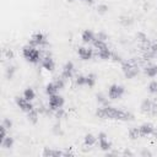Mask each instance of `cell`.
<instances>
[{
	"instance_id": "6da1fadb",
	"label": "cell",
	"mask_w": 157,
	"mask_h": 157,
	"mask_svg": "<svg viewBox=\"0 0 157 157\" xmlns=\"http://www.w3.org/2000/svg\"><path fill=\"white\" fill-rule=\"evenodd\" d=\"M96 115L102 119H115V120H123V121L131 120L134 118V115L130 112L124 109H118L110 105H103L98 108L96 110Z\"/></svg>"
},
{
	"instance_id": "7a4b0ae2",
	"label": "cell",
	"mask_w": 157,
	"mask_h": 157,
	"mask_svg": "<svg viewBox=\"0 0 157 157\" xmlns=\"http://www.w3.org/2000/svg\"><path fill=\"white\" fill-rule=\"evenodd\" d=\"M142 61H145V60L144 59L139 60V58H130L128 60L121 61V70H123L125 77L126 78H134L139 74L140 65L142 64Z\"/></svg>"
},
{
	"instance_id": "3957f363",
	"label": "cell",
	"mask_w": 157,
	"mask_h": 157,
	"mask_svg": "<svg viewBox=\"0 0 157 157\" xmlns=\"http://www.w3.org/2000/svg\"><path fill=\"white\" fill-rule=\"evenodd\" d=\"M22 55L28 63H32V64H37L39 63V60H42L40 50H38L37 47H33L31 44H27L22 48Z\"/></svg>"
},
{
	"instance_id": "277c9868",
	"label": "cell",
	"mask_w": 157,
	"mask_h": 157,
	"mask_svg": "<svg viewBox=\"0 0 157 157\" xmlns=\"http://www.w3.org/2000/svg\"><path fill=\"white\" fill-rule=\"evenodd\" d=\"M93 47L96 49V55L99 58V59H103V60H108L110 59L112 56V52L109 49V47L107 45V43L104 40H101V39H94L93 40Z\"/></svg>"
},
{
	"instance_id": "5b68a950",
	"label": "cell",
	"mask_w": 157,
	"mask_h": 157,
	"mask_svg": "<svg viewBox=\"0 0 157 157\" xmlns=\"http://www.w3.org/2000/svg\"><path fill=\"white\" fill-rule=\"evenodd\" d=\"M141 112L146 114H157V101L156 99H144L141 103Z\"/></svg>"
},
{
	"instance_id": "8992f818",
	"label": "cell",
	"mask_w": 157,
	"mask_h": 157,
	"mask_svg": "<svg viewBox=\"0 0 157 157\" xmlns=\"http://www.w3.org/2000/svg\"><path fill=\"white\" fill-rule=\"evenodd\" d=\"M28 44H31L33 47H44V45L48 44L47 36L42 32H36L31 36V38L28 40Z\"/></svg>"
},
{
	"instance_id": "52a82bcc",
	"label": "cell",
	"mask_w": 157,
	"mask_h": 157,
	"mask_svg": "<svg viewBox=\"0 0 157 157\" xmlns=\"http://www.w3.org/2000/svg\"><path fill=\"white\" fill-rule=\"evenodd\" d=\"M63 105H64V98H63L60 94L55 93V94L49 96V101H48V107H49V109L56 110V109H59V108H63Z\"/></svg>"
},
{
	"instance_id": "ba28073f",
	"label": "cell",
	"mask_w": 157,
	"mask_h": 157,
	"mask_svg": "<svg viewBox=\"0 0 157 157\" xmlns=\"http://www.w3.org/2000/svg\"><path fill=\"white\" fill-rule=\"evenodd\" d=\"M124 92H125V90H124V87L121 85L114 83L108 88V97L110 99H118L124 94Z\"/></svg>"
},
{
	"instance_id": "9c48e42d",
	"label": "cell",
	"mask_w": 157,
	"mask_h": 157,
	"mask_svg": "<svg viewBox=\"0 0 157 157\" xmlns=\"http://www.w3.org/2000/svg\"><path fill=\"white\" fill-rule=\"evenodd\" d=\"M15 102H16L17 107H18V108H20L22 112H26V113H28L29 110H32V109H33V104L31 103V101L26 99L23 96H22V97L17 96V97L15 98Z\"/></svg>"
},
{
	"instance_id": "30bf717a",
	"label": "cell",
	"mask_w": 157,
	"mask_h": 157,
	"mask_svg": "<svg viewBox=\"0 0 157 157\" xmlns=\"http://www.w3.org/2000/svg\"><path fill=\"white\" fill-rule=\"evenodd\" d=\"M97 140H98V146L102 151H108L112 148V142L108 140V137L104 132H99L97 136Z\"/></svg>"
},
{
	"instance_id": "8fae6325",
	"label": "cell",
	"mask_w": 157,
	"mask_h": 157,
	"mask_svg": "<svg viewBox=\"0 0 157 157\" xmlns=\"http://www.w3.org/2000/svg\"><path fill=\"white\" fill-rule=\"evenodd\" d=\"M74 71H75V66L72 61H66L65 65L63 66L61 70V76L66 80V78H71L74 76Z\"/></svg>"
},
{
	"instance_id": "7c38bea8",
	"label": "cell",
	"mask_w": 157,
	"mask_h": 157,
	"mask_svg": "<svg viewBox=\"0 0 157 157\" xmlns=\"http://www.w3.org/2000/svg\"><path fill=\"white\" fill-rule=\"evenodd\" d=\"M77 55L82 60H90L93 56V49L88 47H78L77 48Z\"/></svg>"
},
{
	"instance_id": "4fadbf2b",
	"label": "cell",
	"mask_w": 157,
	"mask_h": 157,
	"mask_svg": "<svg viewBox=\"0 0 157 157\" xmlns=\"http://www.w3.org/2000/svg\"><path fill=\"white\" fill-rule=\"evenodd\" d=\"M40 64H42L43 69H45V70H48V71H53V70L55 69V61H54V59H53L50 55H48V54L42 58Z\"/></svg>"
},
{
	"instance_id": "5bb4252c",
	"label": "cell",
	"mask_w": 157,
	"mask_h": 157,
	"mask_svg": "<svg viewBox=\"0 0 157 157\" xmlns=\"http://www.w3.org/2000/svg\"><path fill=\"white\" fill-rule=\"evenodd\" d=\"M139 130H140V135L141 136H148L151 134H153L155 131V128L151 123H144L142 125L139 126Z\"/></svg>"
},
{
	"instance_id": "9a60e30c",
	"label": "cell",
	"mask_w": 157,
	"mask_h": 157,
	"mask_svg": "<svg viewBox=\"0 0 157 157\" xmlns=\"http://www.w3.org/2000/svg\"><path fill=\"white\" fill-rule=\"evenodd\" d=\"M81 39L83 43H93V40L96 39V34L91 29H85L81 34Z\"/></svg>"
},
{
	"instance_id": "2e32d148",
	"label": "cell",
	"mask_w": 157,
	"mask_h": 157,
	"mask_svg": "<svg viewBox=\"0 0 157 157\" xmlns=\"http://www.w3.org/2000/svg\"><path fill=\"white\" fill-rule=\"evenodd\" d=\"M144 72L147 77H155L157 76V65L156 64H147L145 67H144Z\"/></svg>"
},
{
	"instance_id": "e0dca14e",
	"label": "cell",
	"mask_w": 157,
	"mask_h": 157,
	"mask_svg": "<svg viewBox=\"0 0 157 157\" xmlns=\"http://www.w3.org/2000/svg\"><path fill=\"white\" fill-rule=\"evenodd\" d=\"M58 91H59V88L56 87V85L54 83V81H53V82H49V83L45 86V93H47L48 96L55 94V93H58Z\"/></svg>"
},
{
	"instance_id": "ac0fdd59",
	"label": "cell",
	"mask_w": 157,
	"mask_h": 157,
	"mask_svg": "<svg viewBox=\"0 0 157 157\" xmlns=\"http://www.w3.org/2000/svg\"><path fill=\"white\" fill-rule=\"evenodd\" d=\"M98 140H97V137L94 136V135H92V134H87L85 137H83V144L86 145V146H93L96 142H97Z\"/></svg>"
},
{
	"instance_id": "d6986e66",
	"label": "cell",
	"mask_w": 157,
	"mask_h": 157,
	"mask_svg": "<svg viewBox=\"0 0 157 157\" xmlns=\"http://www.w3.org/2000/svg\"><path fill=\"white\" fill-rule=\"evenodd\" d=\"M23 97L28 101H33L36 98V92L32 87H27L25 91H23Z\"/></svg>"
},
{
	"instance_id": "ffe728a7",
	"label": "cell",
	"mask_w": 157,
	"mask_h": 157,
	"mask_svg": "<svg viewBox=\"0 0 157 157\" xmlns=\"http://www.w3.org/2000/svg\"><path fill=\"white\" fill-rule=\"evenodd\" d=\"M27 119H28L31 123L36 124V123L38 121V110H36L34 108H33L32 110H29V112L27 113Z\"/></svg>"
},
{
	"instance_id": "44dd1931",
	"label": "cell",
	"mask_w": 157,
	"mask_h": 157,
	"mask_svg": "<svg viewBox=\"0 0 157 157\" xmlns=\"http://www.w3.org/2000/svg\"><path fill=\"white\" fill-rule=\"evenodd\" d=\"M43 156H64V151L52 150V148H45V150L43 151Z\"/></svg>"
},
{
	"instance_id": "7402d4cb",
	"label": "cell",
	"mask_w": 157,
	"mask_h": 157,
	"mask_svg": "<svg viewBox=\"0 0 157 157\" xmlns=\"http://www.w3.org/2000/svg\"><path fill=\"white\" fill-rule=\"evenodd\" d=\"M0 145H1L4 148H11V147L13 146V139H12L11 136H6V137L0 142Z\"/></svg>"
},
{
	"instance_id": "603a6c76",
	"label": "cell",
	"mask_w": 157,
	"mask_h": 157,
	"mask_svg": "<svg viewBox=\"0 0 157 157\" xmlns=\"http://www.w3.org/2000/svg\"><path fill=\"white\" fill-rule=\"evenodd\" d=\"M94 83H96V75L94 74L86 75V86L92 87V86H94Z\"/></svg>"
},
{
	"instance_id": "cb8c5ba5",
	"label": "cell",
	"mask_w": 157,
	"mask_h": 157,
	"mask_svg": "<svg viewBox=\"0 0 157 157\" xmlns=\"http://www.w3.org/2000/svg\"><path fill=\"white\" fill-rule=\"evenodd\" d=\"M140 136H141V135H140L139 128H132V129L129 130V137H130V139L135 140V139H137V137H140Z\"/></svg>"
},
{
	"instance_id": "d4e9b609",
	"label": "cell",
	"mask_w": 157,
	"mask_h": 157,
	"mask_svg": "<svg viewBox=\"0 0 157 157\" xmlns=\"http://www.w3.org/2000/svg\"><path fill=\"white\" fill-rule=\"evenodd\" d=\"M75 82L78 86H86V75H77L75 78Z\"/></svg>"
},
{
	"instance_id": "484cf974",
	"label": "cell",
	"mask_w": 157,
	"mask_h": 157,
	"mask_svg": "<svg viewBox=\"0 0 157 157\" xmlns=\"http://www.w3.org/2000/svg\"><path fill=\"white\" fill-rule=\"evenodd\" d=\"M54 83L56 85V87H58L59 90H63V88H64V86H65V78H64L63 76L56 77V78L54 80Z\"/></svg>"
},
{
	"instance_id": "4316f807",
	"label": "cell",
	"mask_w": 157,
	"mask_h": 157,
	"mask_svg": "<svg viewBox=\"0 0 157 157\" xmlns=\"http://www.w3.org/2000/svg\"><path fill=\"white\" fill-rule=\"evenodd\" d=\"M147 88H148V92L150 93H157V81H151L150 83H148V86H147Z\"/></svg>"
},
{
	"instance_id": "83f0119b",
	"label": "cell",
	"mask_w": 157,
	"mask_h": 157,
	"mask_svg": "<svg viewBox=\"0 0 157 157\" xmlns=\"http://www.w3.org/2000/svg\"><path fill=\"white\" fill-rule=\"evenodd\" d=\"M15 72H16V67H15V66H9V67L6 69V77H7L9 80H11V78L13 77Z\"/></svg>"
},
{
	"instance_id": "f1b7e54d",
	"label": "cell",
	"mask_w": 157,
	"mask_h": 157,
	"mask_svg": "<svg viewBox=\"0 0 157 157\" xmlns=\"http://www.w3.org/2000/svg\"><path fill=\"white\" fill-rule=\"evenodd\" d=\"M97 101H98L99 103H102L103 105H108V98H105V96L102 94V93L97 94Z\"/></svg>"
},
{
	"instance_id": "f546056e",
	"label": "cell",
	"mask_w": 157,
	"mask_h": 157,
	"mask_svg": "<svg viewBox=\"0 0 157 157\" xmlns=\"http://www.w3.org/2000/svg\"><path fill=\"white\" fill-rule=\"evenodd\" d=\"M6 130H7V129H6V128H5V126L1 124V125H0V142H1V141H2V140L6 137V136H7Z\"/></svg>"
},
{
	"instance_id": "4dcf8cb0",
	"label": "cell",
	"mask_w": 157,
	"mask_h": 157,
	"mask_svg": "<svg viewBox=\"0 0 157 157\" xmlns=\"http://www.w3.org/2000/svg\"><path fill=\"white\" fill-rule=\"evenodd\" d=\"M97 11H98V13H105L108 11V6L104 5V4H101V5H98Z\"/></svg>"
},
{
	"instance_id": "1f68e13d",
	"label": "cell",
	"mask_w": 157,
	"mask_h": 157,
	"mask_svg": "<svg viewBox=\"0 0 157 157\" xmlns=\"http://www.w3.org/2000/svg\"><path fill=\"white\" fill-rule=\"evenodd\" d=\"M96 38H97V39H101V40H104V42H105V40L108 39V36H107L104 32H98V33L96 34Z\"/></svg>"
},
{
	"instance_id": "d6a6232c",
	"label": "cell",
	"mask_w": 157,
	"mask_h": 157,
	"mask_svg": "<svg viewBox=\"0 0 157 157\" xmlns=\"http://www.w3.org/2000/svg\"><path fill=\"white\" fill-rule=\"evenodd\" d=\"M2 125H4L6 129H11V126H12V121H11L10 119L5 118V119L2 120Z\"/></svg>"
},
{
	"instance_id": "836d02e7",
	"label": "cell",
	"mask_w": 157,
	"mask_h": 157,
	"mask_svg": "<svg viewBox=\"0 0 157 157\" xmlns=\"http://www.w3.org/2000/svg\"><path fill=\"white\" fill-rule=\"evenodd\" d=\"M4 54H5V56H6L7 59H12V58H13V52H12V49H5V50H4Z\"/></svg>"
},
{
	"instance_id": "e575fe53",
	"label": "cell",
	"mask_w": 157,
	"mask_h": 157,
	"mask_svg": "<svg viewBox=\"0 0 157 157\" xmlns=\"http://www.w3.org/2000/svg\"><path fill=\"white\" fill-rule=\"evenodd\" d=\"M110 59H112L113 61H123V60H121V56H120L119 54H117V53H113V52H112Z\"/></svg>"
},
{
	"instance_id": "d590c367",
	"label": "cell",
	"mask_w": 157,
	"mask_h": 157,
	"mask_svg": "<svg viewBox=\"0 0 157 157\" xmlns=\"http://www.w3.org/2000/svg\"><path fill=\"white\" fill-rule=\"evenodd\" d=\"M54 112H55V117H56V118H61V117L65 115V112H64L63 108H59V109H56V110H54Z\"/></svg>"
},
{
	"instance_id": "8d00e7d4",
	"label": "cell",
	"mask_w": 157,
	"mask_h": 157,
	"mask_svg": "<svg viewBox=\"0 0 157 157\" xmlns=\"http://www.w3.org/2000/svg\"><path fill=\"white\" fill-rule=\"evenodd\" d=\"M153 136H155V139L157 140V130H155V131H153Z\"/></svg>"
},
{
	"instance_id": "74e56055",
	"label": "cell",
	"mask_w": 157,
	"mask_h": 157,
	"mask_svg": "<svg viewBox=\"0 0 157 157\" xmlns=\"http://www.w3.org/2000/svg\"><path fill=\"white\" fill-rule=\"evenodd\" d=\"M81 1H85V2H92L93 0H81Z\"/></svg>"
},
{
	"instance_id": "f35d334b",
	"label": "cell",
	"mask_w": 157,
	"mask_h": 157,
	"mask_svg": "<svg viewBox=\"0 0 157 157\" xmlns=\"http://www.w3.org/2000/svg\"><path fill=\"white\" fill-rule=\"evenodd\" d=\"M67 1H74V0H67Z\"/></svg>"
}]
</instances>
